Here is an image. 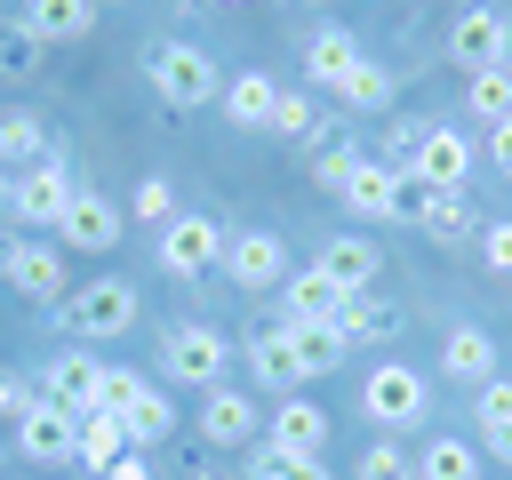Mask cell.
I'll list each match as a JSON object with an SVG mask.
<instances>
[{
	"label": "cell",
	"instance_id": "6da1fadb",
	"mask_svg": "<svg viewBox=\"0 0 512 480\" xmlns=\"http://www.w3.org/2000/svg\"><path fill=\"white\" fill-rule=\"evenodd\" d=\"M144 80H152V96H160L168 112H200V104H216V96H224L216 56H208V48H192V40H160V48L144 56Z\"/></svg>",
	"mask_w": 512,
	"mask_h": 480
},
{
	"label": "cell",
	"instance_id": "7a4b0ae2",
	"mask_svg": "<svg viewBox=\"0 0 512 480\" xmlns=\"http://www.w3.org/2000/svg\"><path fill=\"white\" fill-rule=\"evenodd\" d=\"M360 416H368L384 440L408 432V424H424V416H432V376L408 368V360H376V368L360 376Z\"/></svg>",
	"mask_w": 512,
	"mask_h": 480
},
{
	"label": "cell",
	"instance_id": "3957f363",
	"mask_svg": "<svg viewBox=\"0 0 512 480\" xmlns=\"http://www.w3.org/2000/svg\"><path fill=\"white\" fill-rule=\"evenodd\" d=\"M232 336H216V328H200V320H168L160 328V376L168 384H192V392H216L224 376H232Z\"/></svg>",
	"mask_w": 512,
	"mask_h": 480
},
{
	"label": "cell",
	"instance_id": "277c9868",
	"mask_svg": "<svg viewBox=\"0 0 512 480\" xmlns=\"http://www.w3.org/2000/svg\"><path fill=\"white\" fill-rule=\"evenodd\" d=\"M224 224L208 216V208H176L168 224H160V272L168 280H200V272H224Z\"/></svg>",
	"mask_w": 512,
	"mask_h": 480
},
{
	"label": "cell",
	"instance_id": "5b68a950",
	"mask_svg": "<svg viewBox=\"0 0 512 480\" xmlns=\"http://www.w3.org/2000/svg\"><path fill=\"white\" fill-rule=\"evenodd\" d=\"M136 288L128 280H112V272H96V280H80L64 304H56V320H64V336H128L136 328Z\"/></svg>",
	"mask_w": 512,
	"mask_h": 480
},
{
	"label": "cell",
	"instance_id": "8992f818",
	"mask_svg": "<svg viewBox=\"0 0 512 480\" xmlns=\"http://www.w3.org/2000/svg\"><path fill=\"white\" fill-rule=\"evenodd\" d=\"M96 408H112V416L128 424V448H160V440L176 432V408H168L160 384L136 376V368H104V400H96Z\"/></svg>",
	"mask_w": 512,
	"mask_h": 480
},
{
	"label": "cell",
	"instance_id": "52a82bcc",
	"mask_svg": "<svg viewBox=\"0 0 512 480\" xmlns=\"http://www.w3.org/2000/svg\"><path fill=\"white\" fill-rule=\"evenodd\" d=\"M472 168H480V144H472L464 128H448V120H432L424 144H416V160H408V176H416L424 192H464Z\"/></svg>",
	"mask_w": 512,
	"mask_h": 480
},
{
	"label": "cell",
	"instance_id": "ba28073f",
	"mask_svg": "<svg viewBox=\"0 0 512 480\" xmlns=\"http://www.w3.org/2000/svg\"><path fill=\"white\" fill-rule=\"evenodd\" d=\"M448 64H464V80L472 72H504V8L496 0L448 16Z\"/></svg>",
	"mask_w": 512,
	"mask_h": 480
},
{
	"label": "cell",
	"instance_id": "9c48e42d",
	"mask_svg": "<svg viewBox=\"0 0 512 480\" xmlns=\"http://www.w3.org/2000/svg\"><path fill=\"white\" fill-rule=\"evenodd\" d=\"M72 192H80V184H72V168H64V160L48 152L40 168H24V176H8V216H16V224H64V208H72Z\"/></svg>",
	"mask_w": 512,
	"mask_h": 480
},
{
	"label": "cell",
	"instance_id": "30bf717a",
	"mask_svg": "<svg viewBox=\"0 0 512 480\" xmlns=\"http://www.w3.org/2000/svg\"><path fill=\"white\" fill-rule=\"evenodd\" d=\"M224 272H232V280H240L248 296L280 288V280H288V240H280V232H264V224L232 232V240H224Z\"/></svg>",
	"mask_w": 512,
	"mask_h": 480
},
{
	"label": "cell",
	"instance_id": "8fae6325",
	"mask_svg": "<svg viewBox=\"0 0 512 480\" xmlns=\"http://www.w3.org/2000/svg\"><path fill=\"white\" fill-rule=\"evenodd\" d=\"M40 400H56V408H72V416H88V408L104 400V360H96L88 344H72V352H56V360L40 368Z\"/></svg>",
	"mask_w": 512,
	"mask_h": 480
},
{
	"label": "cell",
	"instance_id": "7c38bea8",
	"mask_svg": "<svg viewBox=\"0 0 512 480\" xmlns=\"http://www.w3.org/2000/svg\"><path fill=\"white\" fill-rule=\"evenodd\" d=\"M64 248H80V256H104L120 232H128V208L120 200H104V192H72V208H64Z\"/></svg>",
	"mask_w": 512,
	"mask_h": 480
},
{
	"label": "cell",
	"instance_id": "4fadbf2b",
	"mask_svg": "<svg viewBox=\"0 0 512 480\" xmlns=\"http://www.w3.org/2000/svg\"><path fill=\"white\" fill-rule=\"evenodd\" d=\"M200 440L208 448H248L256 440V392H240V384L200 392Z\"/></svg>",
	"mask_w": 512,
	"mask_h": 480
},
{
	"label": "cell",
	"instance_id": "5bb4252c",
	"mask_svg": "<svg viewBox=\"0 0 512 480\" xmlns=\"http://www.w3.org/2000/svg\"><path fill=\"white\" fill-rule=\"evenodd\" d=\"M264 440L280 448V456H320L328 448V408L320 400H272V416H264Z\"/></svg>",
	"mask_w": 512,
	"mask_h": 480
},
{
	"label": "cell",
	"instance_id": "9a60e30c",
	"mask_svg": "<svg viewBox=\"0 0 512 480\" xmlns=\"http://www.w3.org/2000/svg\"><path fill=\"white\" fill-rule=\"evenodd\" d=\"M312 272H328V280H336L344 296H360V288H376L384 256H376V240H368V232H336V240H320Z\"/></svg>",
	"mask_w": 512,
	"mask_h": 480
},
{
	"label": "cell",
	"instance_id": "2e32d148",
	"mask_svg": "<svg viewBox=\"0 0 512 480\" xmlns=\"http://www.w3.org/2000/svg\"><path fill=\"white\" fill-rule=\"evenodd\" d=\"M8 288L32 296V304H64V296H72V288H64V240H24L16 264H8Z\"/></svg>",
	"mask_w": 512,
	"mask_h": 480
},
{
	"label": "cell",
	"instance_id": "e0dca14e",
	"mask_svg": "<svg viewBox=\"0 0 512 480\" xmlns=\"http://www.w3.org/2000/svg\"><path fill=\"white\" fill-rule=\"evenodd\" d=\"M440 376H448V384H472V392H480V384L496 376V336H488L480 320H456V328L440 336Z\"/></svg>",
	"mask_w": 512,
	"mask_h": 480
},
{
	"label": "cell",
	"instance_id": "ac0fdd59",
	"mask_svg": "<svg viewBox=\"0 0 512 480\" xmlns=\"http://www.w3.org/2000/svg\"><path fill=\"white\" fill-rule=\"evenodd\" d=\"M72 432H80V416L56 408V400H40V408L16 424V456H24V464H72Z\"/></svg>",
	"mask_w": 512,
	"mask_h": 480
},
{
	"label": "cell",
	"instance_id": "d6986e66",
	"mask_svg": "<svg viewBox=\"0 0 512 480\" xmlns=\"http://www.w3.org/2000/svg\"><path fill=\"white\" fill-rule=\"evenodd\" d=\"M336 304H344V288H336L328 272H312V264L280 280V320H288V328H328Z\"/></svg>",
	"mask_w": 512,
	"mask_h": 480
},
{
	"label": "cell",
	"instance_id": "ffe728a7",
	"mask_svg": "<svg viewBox=\"0 0 512 480\" xmlns=\"http://www.w3.org/2000/svg\"><path fill=\"white\" fill-rule=\"evenodd\" d=\"M240 352H248V376H256V392H272V400H280V392H304V384H296V344H288V320L256 328Z\"/></svg>",
	"mask_w": 512,
	"mask_h": 480
},
{
	"label": "cell",
	"instance_id": "44dd1931",
	"mask_svg": "<svg viewBox=\"0 0 512 480\" xmlns=\"http://www.w3.org/2000/svg\"><path fill=\"white\" fill-rule=\"evenodd\" d=\"M40 48H56V40H88L96 32V0H24V16H16Z\"/></svg>",
	"mask_w": 512,
	"mask_h": 480
},
{
	"label": "cell",
	"instance_id": "7402d4cb",
	"mask_svg": "<svg viewBox=\"0 0 512 480\" xmlns=\"http://www.w3.org/2000/svg\"><path fill=\"white\" fill-rule=\"evenodd\" d=\"M216 104H224V120H232V128H248V136H256V128H272V104H280V80H272V72H232Z\"/></svg>",
	"mask_w": 512,
	"mask_h": 480
},
{
	"label": "cell",
	"instance_id": "603a6c76",
	"mask_svg": "<svg viewBox=\"0 0 512 480\" xmlns=\"http://www.w3.org/2000/svg\"><path fill=\"white\" fill-rule=\"evenodd\" d=\"M328 328L344 336V352H360V344H384V336L400 328V312H392L376 288H360V296H344V304H336V320H328Z\"/></svg>",
	"mask_w": 512,
	"mask_h": 480
},
{
	"label": "cell",
	"instance_id": "cb8c5ba5",
	"mask_svg": "<svg viewBox=\"0 0 512 480\" xmlns=\"http://www.w3.org/2000/svg\"><path fill=\"white\" fill-rule=\"evenodd\" d=\"M416 232H424L432 248L480 240V224H472V192H432V200H424V216H416Z\"/></svg>",
	"mask_w": 512,
	"mask_h": 480
},
{
	"label": "cell",
	"instance_id": "d4e9b609",
	"mask_svg": "<svg viewBox=\"0 0 512 480\" xmlns=\"http://www.w3.org/2000/svg\"><path fill=\"white\" fill-rule=\"evenodd\" d=\"M40 160H48V120H40V112H0V168L24 176V168H40Z\"/></svg>",
	"mask_w": 512,
	"mask_h": 480
},
{
	"label": "cell",
	"instance_id": "484cf974",
	"mask_svg": "<svg viewBox=\"0 0 512 480\" xmlns=\"http://www.w3.org/2000/svg\"><path fill=\"white\" fill-rule=\"evenodd\" d=\"M360 64V40L352 32H336V24H320L312 40H304V80H320V88H336L344 72Z\"/></svg>",
	"mask_w": 512,
	"mask_h": 480
},
{
	"label": "cell",
	"instance_id": "4316f807",
	"mask_svg": "<svg viewBox=\"0 0 512 480\" xmlns=\"http://www.w3.org/2000/svg\"><path fill=\"white\" fill-rule=\"evenodd\" d=\"M392 88H400V80H392V72H384L376 56H360V64H352V72H344V80H336L328 96H336L344 112H392Z\"/></svg>",
	"mask_w": 512,
	"mask_h": 480
},
{
	"label": "cell",
	"instance_id": "83f0119b",
	"mask_svg": "<svg viewBox=\"0 0 512 480\" xmlns=\"http://www.w3.org/2000/svg\"><path fill=\"white\" fill-rule=\"evenodd\" d=\"M360 160H368V152H360L344 128H312V184H320V192H344Z\"/></svg>",
	"mask_w": 512,
	"mask_h": 480
},
{
	"label": "cell",
	"instance_id": "f1b7e54d",
	"mask_svg": "<svg viewBox=\"0 0 512 480\" xmlns=\"http://www.w3.org/2000/svg\"><path fill=\"white\" fill-rule=\"evenodd\" d=\"M120 448H128V424H120L112 408H88V416H80V432H72V464L104 472V464H112Z\"/></svg>",
	"mask_w": 512,
	"mask_h": 480
},
{
	"label": "cell",
	"instance_id": "f546056e",
	"mask_svg": "<svg viewBox=\"0 0 512 480\" xmlns=\"http://www.w3.org/2000/svg\"><path fill=\"white\" fill-rule=\"evenodd\" d=\"M416 480H480V448L456 440V432H432L416 448Z\"/></svg>",
	"mask_w": 512,
	"mask_h": 480
},
{
	"label": "cell",
	"instance_id": "4dcf8cb0",
	"mask_svg": "<svg viewBox=\"0 0 512 480\" xmlns=\"http://www.w3.org/2000/svg\"><path fill=\"white\" fill-rule=\"evenodd\" d=\"M336 200H344L352 216H368V224H376V216L392 224V168H384V160H360V168H352V184H344Z\"/></svg>",
	"mask_w": 512,
	"mask_h": 480
},
{
	"label": "cell",
	"instance_id": "1f68e13d",
	"mask_svg": "<svg viewBox=\"0 0 512 480\" xmlns=\"http://www.w3.org/2000/svg\"><path fill=\"white\" fill-rule=\"evenodd\" d=\"M288 344H296V384H320L344 360V336L336 328H288Z\"/></svg>",
	"mask_w": 512,
	"mask_h": 480
},
{
	"label": "cell",
	"instance_id": "d6a6232c",
	"mask_svg": "<svg viewBox=\"0 0 512 480\" xmlns=\"http://www.w3.org/2000/svg\"><path fill=\"white\" fill-rule=\"evenodd\" d=\"M464 112H472L480 128H504V120H512V72H472V80H464Z\"/></svg>",
	"mask_w": 512,
	"mask_h": 480
},
{
	"label": "cell",
	"instance_id": "836d02e7",
	"mask_svg": "<svg viewBox=\"0 0 512 480\" xmlns=\"http://www.w3.org/2000/svg\"><path fill=\"white\" fill-rule=\"evenodd\" d=\"M248 480H328V464H320V456H280L272 440H256V456H248Z\"/></svg>",
	"mask_w": 512,
	"mask_h": 480
},
{
	"label": "cell",
	"instance_id": "e575fe53",
	"mask_svg": "<svg viewBox=\"0 0 512 480\" xmlns=\"http://www.w3.org/2000/svg\"><path fill=\"white\" fill-rule=\"evenodd\" d=\"M360 480H416V456H408L400 440H384V432H376V440L360 448Z\"/></svg>",
	"mask_w": 512,
	"mask_h": 480
},
{
	"label": "cell",
	"instance_id": "d590c367",
	"mask_svg": "<svg viewBox=\"0 0 512 480\" xmlns=\"http://www.w3.org/2000/svg\"><path fill=\"white\" fill-rule=\"evenodd\" d=\"M168 216H176V184L168 176H144L128 192V224H168Z\"/></svg>",
	"mask_w": 512,
	"mask_h": 480
},
{
	"label": "cell",
	"instance_id": "8d00e7d4",
	"mask_svg": "<svg viewBox=\"0 0 512 480\" xmlns=\"http://www.w3.org/2000/svg\"><path fill=\"white\" fill-rule=\"evenodd\" d=\"M40 72V40L24 24H0V80H32Z\"/></svg>",
	"mask_w": 512,
	"mask_h": 480
},
{
	"label": "cell",
	"instance_id": "74e56055",
	"mask_svg": "<svg viewBox=\"0 0 512 480\" xmlns=\"http://www.w3.org/2000/svg\"><path fill=\"white\" fill-rule=\"evenodd\" d=\"M32 408H40V376H24V368H0V424L16 432Z\"/></svg>",
	"mask_w": 512,
	"mask_h": 480
},
{
	"label": "cell",
	"instance_id": "f35d334b",
	"mask_svg": "<svg viewBox=\"0 0 512 480\" xmlns=\"http://www.w3.org/2000/svg\"><path fill=\"white\" fill-rule=\"evenodd\" d=\"M424 128H432V120H416V112H400V120H384V168H392V176H400V168L416 160V144H424Z\"/></svg>",
	"mask_w": 512,
	"mask_h": 480
},
{
	"label": "cell",
	"instance_id": "ab89813d",
	"mask_svg": "<svg viewBox=\"0 0 512 480\" xmlns=\"http://www.w3.org/2000/svg\"><path fill=\"white\" fill-rule=\"evenodd\" d=\"M312 128H320V120H312V96H304V88H280V104H272V136H304V144H312Z\"/></svg>",
	"mask_w": 512,
	"mask_h": 480
},
{
	"label": "cell",
	"instance_id": "60d3db41",
	"mask_svg": "<svg viewBox=\"0 0 512 480\" xmlns=\"http://www.w3.org/2000/svg\"><path fill=\"white\" fill-rule=\"evenodd\" d=\"M472 416H480V432H504L512 424V376H488L480 400H472Z\"/></svg>",
	"mask_w": 512,
	"mask_h": 480
},
{
	"label": "cell",
	"instance_id": "b9f144b4",
	"mask_svg": "<svg viewBox=\"0 0 512 480\" xmlns=\"http://www.w3.org/2000/svg\"><path fill=\"white\" fill-rule=\"evenodd\" d=\"M480 272H496V280H512V216H496V224H480Z\"/></svg>",
	"mask_w": 512,
	"mask_h": 480
},
{
	"label": "cell",
	"instance_id": "7bdbcfd3",
	"mask_svg": "<svg viewBox=\"0 0 512 480\" xmlns=\"http://www.w3.org/2000/svg\"><path fill=\"white\" fill-rule=\"evenodd\" d=\"M424 200H432V192L400 168V176H392V224H416V216H424Z\"/></svg>",
	"mask_w": 512,
	"mask_h": 480
},
{
	"label": "cell",
	"instance_id": "ee69618b",
	"mask_svg": "<svg viewBox=\"0 0 512 480\" xmlns=\"http://www.w3.org/2000/svg\"><path fill=\"white\" fill-rule=\"evenodd\" d=\"M96 480H152V464H144V448H120V456H112Z\"/></svg>",
	"mask_w": 512,
	"mask_h": 480
},
{
	"label": "cell",
	"instance_id": "f6af8a7d",
	"mask_svg": "<svg viewBox=\"0 0 512 480\" xmlns=\"http://www.w3.org/2000/svg\"><path fill=\"white\" fill-rule=\"evenodd\" d=\"M488 160H496V176H512V120L488 128Z\"/></svg>",
	"mask_w": 512,
	"mask_h": 480
},
{
	"label": "cell",
	"instance_id": "bcb514c9",
	"mask_svg": "<svg viewBox=\"0 0 512 480\" xmlns=\"http://www.w3.org/2000/svg\"><path fill=\"white\" fill-rule=\"evenodd\" d=\"M480 440H488V456H496V464H512V424H504V432H480Z\"/></svg>",
	"mask_w": 512,
	"mask_h": 480
},
{
	"label": "cell",
	"instance_id": "7dc6e473",
	"mask_svg": "<svg viewBox=\"0 0 512 480\" xmlns=\"http://www.w3.org/2000/svg\"><path fill=\"white\" fill-rule=\"evenodd\" d=\"M16 248H24V240H16V232H0V272L16 264Z\"/></svg>",
	"mask_w": 512,
	"mask_h": 480
},
{
	"label": "cell",
	"instance_id": "c3c4849f",
	"mask_svg": "<svg viewBox=\"0 0 512 480\" xmlns=\"http://www.w3.org/2000/svg\"><path fill=\"white\" fill-rule=\"evenodd\" d=\"M504 72H512V8H504Z\"/></svg>",
	"mask_w": 512,
	"mask_h": 480
},
{
	"label": "cell",
	"instance_id": "681fc988",
	"mask_svg": "<svg viewBox=\"0 0 512 480\" xmlns=\"http://www.w3.org/2000/svg\"><path fill=\"white\" fill-rule=\"evenodd\" d=\"M184 480H224V472H208V464H192V472H184Z\"/></svg>",
	"mask_w": 512,
	"mask_h": 480
},
{
	"label": "cell",
	"instance_id": "f907efd6",
	"mask_svg": "<svg viewBox=\"0 0 512 480\" xmlns=\"http://www.w3.org/2000/svg\"><path fill=\"white\" fill-rule=\"evenodd\" d=\"M0 208H8V168H0Z\"/></svg>",
	"mask_w": 512,
	"mask_h": 480
},
{
	"label": "cell",
	"instance_id": "816d5d0a",
	"mask_svg": "<svg viewBox=\"0 0 512 480\" xmlns=\"http://www.w3.org/2000/svg\"><path fill=\"white\" fill-rule=\"evenodd\" d=\"M304 8H328V0H304Z\"/></svg>",
	"mask_w": 512,
	"mask_h": 480
},
{
	"label": "cell",
	"instance_id": "f5cc1de1",
	"mask_svg": "<svg viewBox=\"0 0 512 480\" xmlns=\"http://www.w3.org/2000/svg\"><path fill=\"white\" fill-rule=\"evenodd\" d=\"M224 8H248V0H224Z\"/></svg>",
	"mask_w": 512,
	"mask_h": 480
},
{
	"label": "cell",
	"instance_id": "db71d44e",
	"mask_svg": "<svg viewBox=\"0 0 512 480\" xmlns=\"http://www.w3.org/2000/svg\"><path fill=\"white\" fill-rule=\"evenodd\" d=\"M464 8H480V0H464Z\"/></svg>",
	"mask_w": 512,
	"mask_h": 480
},
{
	"label": "cell",
	"instance_id": "11a10c76",
	"mask_svg": "<svg viewBox=\"0 0 512 480\" xmlns=\"http://www.w3.org/2000/svg\"><path fill=\"white\" fill-rule=\"evenodd\" d=\"M96 8H104V0H96Z\"/></svg>",
	"mask_w": 512,
	"mask_h": 480
}]
</instances>
